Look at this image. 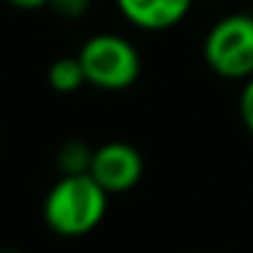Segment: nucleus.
I'll use <instances>...</instances> for the list:
<instances>
[{
	"label": "nucleus",
	"mask_w": 253,
	"mask_h": 253,
	"mask_svg": "<svg viewBox=\"0 0 253 253\" xmlns=\"http://www.w3.org/2000/svg\"><path fill=\"white\" fill-rule=\"evenodd\" d=\"M107 206L109 194L92 174L60 176L42 201V218L55 236L82 238L104 221Z\"/></svg>",
	"instance_id": "f257e3e1"
},
{
	"label": "nucleus",
	"mask_w": 253,
	"mask_h": 253,
	"mask_svg": "<svg viewBox=\"0 0 253 253\" xmlns=\"http://www.w3.org/2000/svg\"><path fill=\"white\" fill-rule=\"evenodd\" d=\"M87 84L104 92L129 89L142 75V55L132 40L117 33L92 35L77 52Z\"/></svg>",
	"instance_id": "f03ea898"
},
{
	"label": "nucleus",
	"mask_w": 253,
	"mask_h": 253,
	"mask_svg": "<svg viewBox=\"0 0 253 253\" xmlns=\"http://www.w3.org/2000/svg\"><path fill=\"white\" fill-rule=\"evenodd\" d=\"M204 62L231 82L253 77V13H228L218 18L204 38Z\"/></svg>",
	"instance_id": "7ed1b4c3"
},
{
	"label": "nucleus",
	"mask_w": 253,
	"mask_h": 253,
	"mask_svg": "<svg viewBox=\"0 0 253 253\" xmlns=\"http://www.w3.org/2000/svg\"><path fill=\"white\" fill-rule=\"evenodd\" d=\"M89 174L109 196L126 194L144 176V157L129 142H104L92 154Z\"/></svg>",
	"instance_id": "20e7f679"
},
{
	"label": "nucleus",
	"mask_w": 253,
	"mask_h": 253,
	"mask_svg": "<svg viewBox=\"0 0 253 253\" xmlns=\"http://www.w3.org/2000/svg\"><path fill=\"white\" fill-rule=\"evenodd\" d=\"M122 18L137 30L164 33L186 20L194 0H114Z\"/></svg>",
	"instance_id": "39448f33"
},
{
	"label": "nucleus",
	"mask_w": 253,
	"mask_h": 253,
	"mask_svg": "<svg viewBox=\"0 0 253 253\" xmlns=\"http://www.w3.org/2000/svg\"><path fill=\"white\" fill-rule=\"evenodd\" d=\"M92 154H94V149L87 142H82V139H67L55 152V167H57V171L62 176L89 174Z\"/></svg>",
	"instance_id": "423d86ee"
},
{
	"label": "nucleus",
	"mask_w": 253,
	"mask_h": 253,
	"mask_svg": "<svg viewBox=\"0 0 253 253\" xmlns=\"http://www.w3.org/2000/svg\"><path fill=\"white\" fill-rule=\"evenodd\" d=\"M47 84L55 92H60V94H72L82 84H87L80 57H60V60H55L50 65V70H47Z\"/></svg>",
	"instance_id": "0eeeda50"
},
{
	"label": "nucleus",
	"mask_w": 253,
	"mask_h": 253,
	"mask_svg": "<svg viewBox=\"0 0 253 253\" xmlns=\"http://www.w3.org/2000/svg\"><path fill=\"white\" fill-rule=\"evenodd\" d=\"M47 8L57 18H62L67 23H75V20H82L92 10V0H50Z\"/></svg>",
	"instance_id": "6e6552de"
},
{
	"label": "nucleus",
	"mask_w": 253,
	"mask_h": 253,
	"mask_svg": "<svg viewBox=\"0 0 253 253\" xmlns=\"http://www.w3.org/2000/svg\"><path fill=\"white\" fill-rule=\"evenodd\" d=\"M238 114H241L243 126L253 134V77H248L243 82V89L238 97Z\"/></svg>",
	"instance_id": "1a4fd4ad"
},
{
	"label": "nucleus",
	"mask_w": 253,
	"mask_h": 253,
	"mask_svg": "<svg viewBox=\"0 0 253 253\" xmlns=\"http://www.w3.org/2000/svg\"><path fill=\"white\" fill-rule=\"evenodd\" d=\"M5 3L18 8V10H38V8L50 5V0H5Z\"/></svg>",
	"instance_id": "9d476101"
},
{
	"label": "nucleus",
	"mask_w": 253,
	"mask_h": 253,
	"mask_svg": "<svg viewBox=\"0 0 253 253\" xmlns=\"http://www.w3.org/2000/svg\"><path fill=\"white\" fill-rule=\"evenodd\" d=\"M0 253H25L23 248H15V246H3L0 248Z\"/></svg>",
	"instance_id": "9b49d317"
}]
</instances>
